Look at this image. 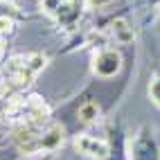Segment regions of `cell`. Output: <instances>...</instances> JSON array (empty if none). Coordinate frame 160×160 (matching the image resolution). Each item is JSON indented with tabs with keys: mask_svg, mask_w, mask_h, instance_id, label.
Wrapping results in <instances>:
<instances>
[{
	"mask_svg": "<svg viewBox=\"0 0 160 160\" xmlns=\"http://www.w3.org/2000/svg\"><path fill=\"white\" fill-rule=\"evenodd\" d=\"M63 5H66V0H41V9H43L48 16L61 14V7Z\"/></svg>",
	"mask_w": 160,
	"mask_h": 160,
	"instance_id": "obj_7",
	"label": "cell"
},
{
	"mask_svg": "<svg viewBox=\"0 0 160 160\" xmlns=\"http://www.w3.org/2000/svg\"><path fill=\"white\" fill-rule=\"evenodd\" d=\"M63 142V126L52 124L45 131H41V151H54Z\"/></svg>",
	"mask_w": 160,
	"mask_h": 160,
	"instance_id": "obj_4",
	"label": "cell"
},
{
	"mask_svg": "<svg viewBox=\"0 0 160 160\" xmlns=\"http://www.w3.org/2000/svg\"><path fill=\"white\" fill-rule=\"evenodd\" d=\"M14 144L18 147V151H23L25 156H34L41 151V126L34 124H20L14 131Z\"/></svg>",
	"mask_w": 160,
	"mask_h": 160,
	"instance_id": "obj_2",
	"label": "cell"
},
{
	"mask_svg": "<svg viewBox=\"0 0 160 160\" xmlns=\"http://www.w3.org/2000/svg\"><path fill=\"white\" fill-rule=\"evenodd\" d=\"M97 115H99V106L95 104V102H86L79 108V120L83 124H92L95 120H97Z\"/></svg>",
	"mask_w": 160,
	"mask_h": 160,
	"instance_id": "obj_6",
	"label": "cell"
},
{
	"mask_svg": "<svg viewBox=\"0 0 160 160\" xmlns=\"http://www.w3.org/2000/svg\"><path fill=\"white\" fill-rule=\"evenodd\" d=\"M120 70H122V54L113 48L102 50L92 57V72L97 74L99 79H111Z\"/></svg>",
	"mask_w": 160,
	"mask_h": 160,
	"instance_id": "obj_1",
	"label": "cell"
},
{
	"mask_svg": "<svg viewBox=\"0 0 160 160\" xmlns=\"http://www.w3.org/2000/svg\"><path fill=\"white\" fill-rule=\"evenodd\" d=\"M149 97H151V102L160 108V74H156L151 79V83H149Z\"/></svg>",
	"mask_w": 160,
	"mask_h": 160,
	"instance_id": "obj_8",
	"label": "cell"
},
{
	"mask_svg": "<svg viewBox=\"0 0 160 160\" xmlns=\"http://www.w3.org/2000/svg\"><path fill=\"white\" fill-rule=\"evenodd\" d=\"M108 2H113V0H88L90 7H102V5H108Z\"/></svg>",
	"mask_w": 160,
	"mask_h": 160,
	"instance_id": "obj_10",
	"label": "cell"
},
{
	"mask_svg": "<svg viewBox=\"0 0 160 160\" xmlns=\"http://www.w3.org/2000/svg\"><path fill=\"white\" fill-rule=\"evenodd\" d=\"M2 54H5V45H2V36H0V59H2Z\"/></svg>",
	"mask_w": 160,
	"mask_h": 160,
	"instance_id": "obj_11",
	"label": "cell"
},
{
	"mask_svg": "<svg viewBox=\"0 0 160 160\" xmlns=\"http://www.w3.org/2000/svg\"><path fill=\"white\" fill-rule=\"evenodd\" d=\"M72 144H74V149H77L81 156L92 158V160H104V158H108V153H111L108 144H106L104 140H99V138H95V135H86V133L77 135L72 140Z\"/></svg>",
	"mask_w": 160,
	"mask_h": 160,
	"instance_id": "obj_3",
	"label": "cell"
},
{
	"mask_svg": "<svg viewBox=\"0 0 160 160\" xmlns=\"http://www.w3.org/2000/svg\"><path fill=\"white\" fill-rule=\"evenodd\" d=\"M12 32H14V20L7 16H0V36L12 34Z\"/></svg>",
	"mask_w": 160,
	"mask_h": 160,
	"instance_id": "obj_9",
	"label": "cell"
},
{
	"mask_svg": "<svg viewBox=\"0 0 160 160\" xmlns=\"http://www.w3.org/2000/svg\"><path fill=\"white\" fill-rule=\"evenodd\" d=\"M111 34H113V38L117 41L120 45H126V43H131L133 41V27L126 23L124 18H117V20H113L111 23Z\"/></svg>",
	"mask_w": 160,
	"mask_h": 160,
	"instance_id": "obj_5",
	"label": "cell"
}]
</instances>
